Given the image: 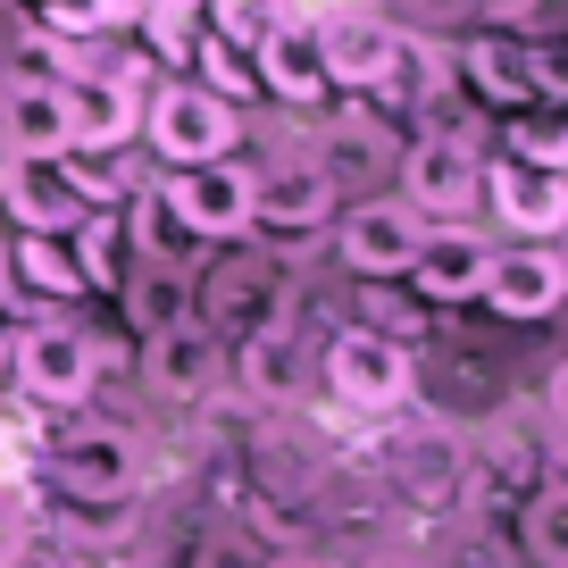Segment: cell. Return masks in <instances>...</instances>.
Returning a JSON list of instances; mask_svg holds the SVG:
<instances>
[{
  "instance_id": "1",
  "label": "cell",
  "mask_w": 568,
  "mask_h": 568,
  "mask_svg": "<svg viewBox=\"0 0 568 568\" xmlns=\"http://www.w3.org/2000/svg\"><path fill=\"white\" fill-rule=\"evenodd\" d=\"M101 368H109V343L84 335L75 318H26L18 352H9V385L26 393V409H59V418L92 402Z\"/></svg>"
},
{
  "instance_id": "2",
  "label": "cell",
  "mask_w": 568,
  "mask_h": 568,
  "mask_svg": "<svg viewBox=\"0 0 568 568\" xmlns=\"http://www.w3.org/2000/svg\"><path fill=\"white\" fill-rule=\"evenodd\" d=\"M42 477L68 510H125L142 494V444L125 426H68L42 452Z\"/></svg>"
},
{
  "instance_id": "3",
  "label": "cell",
  "mask_w": 568,
  "mask_h": 568,
  "mask_svg": "<svg viewBox=\"0 0 568 568\" xmlns=\"http://www.w3.org/2000/svg\"><path fill=\"white\" fill-rule=\"evenodd\" d=\"M142 142L160 151V168H210V160H234V142H243V109L217 101L201 84H160L142 101Z\"/></svg>"
},
{
  "instance_id": "4",
  "label": "cell",
  "mask_w": 568,
  "mask_h": 568,
  "mask_svg": "<svg viewBox=\"0 0 568 568\" xmlns=\"http://www.w3.org/2000/svg\"><path fill=\"white\" fill-rule=\"evenodd\" d=\"M318 376H326V393H335L343 409H359V418H393V409H409V393H418V359H409V343L368 335V326H335Z\"/></svg>"
},
{
  "instance_id": "5",
  "label": "cell",
  "mask_w": 568,
  "mask_h": 568,
  "mask_svg": "<svg viewBox=\"0 0 568 568\" xmlns=\"http://www.w3.org/2000/svg\"><path fill=\"white\" fill-rule=\"evenodd\" d=\"M393 168H402V201L426 226H468V210H485V151L460 134H418Z\"/></svg>"
},
{
  "instance_id": "6",
  "label": "cell",
  "mask_w": 568,
  "mask_h": 568,
  "mask_svg": "<svg viewBox=\"0 0 568 568\" xmlns=\"http://www.w3.org/2000/svg\"><path fill=\"white\" fill-rule=\"evenodd\" d=\"M418 243H426V217L409 210L402 193H368V201H352V210L335 217V251H343V267H352L359 284H402L409 260H418Z\"/></svg>"
},
{
  "instance_id": "7",
  "label": "cell",
  "mask_w": 568,
  "mask_h": 568,
  "mask_svg": "<svg viewBox=\"0 0 568 568\" xmlns=\"http://www.w3.org/2000/svg\"><path fill=\"white\" fill-rule=\"evenodd\" d=\"M343 210V193L318 176V160H267L251 168V234H284V243H310L326 234Z\"/></svg>"
},
{
  "instance_id": "8",
  "label": "cell",
  "mask_w": 568,
  "mask_h": 568,
  "mask_svg": "<svg viewBox=\"0 0 568 568\" xmlns=\"http://www.w3.org/2000/svg\"><path fill=\"white\" fill-rule=\"evenodd\" d=\"M501 243L485 226H426L418 260H409V293H418V310H460V302H485V276H494Z\"/></svg>"
},
{
  "instance_id": "9",
  "label": "cell",
  "mask_w": 568,
  "mask_h": 568,
  "mask_svg": "<svg viewBox=\"0 0 568 568\" xmlns=\"http://www.w3.org/2000/svg\"><path fill=\"white\" fill-rule=\"evenodd\" d=\"M310 34H318V59H326V92H359V101L385 84L393 51H402V26L385 9H326Z\"/></svg>"
},
{
  "instance_id": "10",
  "label": "cell",
  "mask_w": 568,
  "mask_h": 568,
  "mask_svg": "<svg viewBox=\"0 0 568 568\" xmlns=\"http://www.w3.org/2000/svg\"><path fill=\"white\" fill-rule=\"evenodd\" d=\"M293 284L276 276V260H260V251H234V260H217L210 276H193V318L210 326L217 343L226 335H251V326L267 318V310L284 302Z\"/></svg>"
},
{
  "instance_id": "11",
  "label": "cell",
  "mask_w": 568,
  "mask_h": 568,
  "mask_svg": "<svg viewBox=\"0 0 568 568\" xmlns=\"http://www.w3.org/2000/svg\"><path fill=\"white\" fill-rule=\"evenodd\" d=\"M385 477L409 510H460L468 501V444L452 426H409L402 444L385 452Z\"/></svg>"
},
{
  "instance_id": "12",
  "label": "cell",
  "mask_w": 568,
  "mask_h": 568,
  "mask_svg": "<svg viewBox=\"0 0 568 568\" xmlns=\"http://www.w3.org/2000/svg\"><path fill=\"white\" fill-rule=\"evenodd\" d=\"M160 184H168V201H176L193 243H243L251 234V168L243 160L176 168V176H160Z\"/></svg>"
},
{
  "instance_id": "13",
  "label": "cell",
  "mask_w": 568,
  "mask_h": 568,
  "mask_svg": "<svg viewBox=\"0 0 568 568\" xmlns=\"http://www.w3.org/2000/svg\"><path fill=\"white\" fill-rule=\"evenodd\" d=\"M142 385L176 409H201L217 385H226V343L210 335L201 318L168 326V335H142Z\"/></svg>"
},
{
  "instance_id": "14",
  "label": "cell",
  "mask_w": 568,
  "mask_h": 568,
  "mask_svg": "<svg viewBox=\"0 0 568 568\" xmlns=\"http://www.w3.org/2000/svg\"><path fill=\"white\" fill-rule=\"evenodd\" d=\"M234 376H243V393H251V402H267V409H284L293 393L310 385V343H302V302H293V293H284V302L243 335Z\"/></svg>"
},
{
  "instance_id": "15",
  "label": "cell",
  "mask_w": 568,
  "mask_h": 568,
  "mask_svg": "<svg viewBox=\"0 0 568 568\" xmlns=\"http://www.w3.org/2000/svg\"><path fill=\"white\" fill-rule=\"evenodd\" d=\"M485 210L510 226V243H551L568 234V176L527 160H485Z\"/></svg>"
},
{
  "instance_id": "16",
  "label": "cell",
  "mask_w": 568,
  "mask_h": 568,
  "mask_svg": "<svg viewBox=\"0 0 568 568\" xmlns=\"http://www.w3.org/2000/svg\"><path fill=\"white\" fill-rule=\"evenodd\" d=\"M125 142H142V84L109 68L68 75V151H125Z\"/></svg>"
},
{
  "instance_id": "17",
  "label": "cell",
  "mask_w": 568,
  "mask_h": 568,
  "mask_svg": "<svg viewBox=\"0 0 568 568\" xmlns=\"http://www.w3.org/2000/svg\"><path fill=\"white\" fill-rule=\"evenodd\" d=\"M560 302H568V251H551V243H510L494 260V276H485V310L510 326L551 318Z\"/></svg>"
},
{
  "instance_id": "18",
  "label": "cell",
  "mask_w": 568,
  "mask_h": 568,
  "mask_svg": "<svg viewBox=\"0 0 568 568\" xmlns=\"http://www.w3.org/2000/svg\"><path fill=\"white\" fill-rule=\"evenodd\" d=\"M0 134L18 160H68V84L9 75L0 84Z\"/></svg>"
},
{
  "instance_id": "19",
  "label": "cell",
  "mask_w": 568,
  "mask_h": 568,
  "mask_svg": "<svg viewBox=\"0 0 568 568\" xmlns=\"http://www.w3.org/2000/svg\"><path fill=\"white\" fill-rule=\"evenodd\" d=\"M251 75H260L267 101H284V109H318V101H326V59H318V34H310V18H284L276 34L251 51Z\"/></svg>"
},
{
  "instance_id": "20",
  "label": "cell",
  "mask_w": 568,
  "mask_h": 568,
  "mask_svg": "<svg viewBox=\"0 0 568 568\" xmlns=\"http://www.w3.org/2000/svg\"><path fill=\"white\" fill-rule=\"evenodd\" d=\"M9 217H18V234H75L84 226L92 201L68 184V168L59 160H18V176H9Z\"/></svg>"
},
{
  "instance_id": "21",
  "label": "cell",
  "mask_w": 568,
  "mask_h": 568,
  "mask_svg": "<svg viewBox=\"0 0 568 568\" xmlns=\"http://www.w3.org/2000/svg\"><path fill=\"white\" fill-rule=\"evenodd\" d=\"M393 160H402V151H393V134H385V125H368V118L335 125V134L318 142V176L335 184V193H359V201L385 184V168H393Z\"/></svg>"
},
{
  "instance_id": "22",
  "label": "cell",
  "mask_w": 568,
  "mask_h": 568,
  "mask_svg": "<svg viewBox=\"0 0 568 568\" xmlns=\"http://www.w3.org/2000/svg\"><path fill=\"white\" fill-rule=\"evenodd\" d=\"M118 302H125V326L134 335H168V326H184L193 318V267H151V260H134L125 267V284H118Z\"/></svg>"
},
{
  "instance_id": "23",
  "label": "cell",
  "mask_w": 568,
  "mask_h": 568,
  "mask_svg": "<svg viewBox=\"0 0 568 568\" xmlns=\"http://www.w3.org/2000/svg\"><path fill=\"white\" fill-rule=\"evenodd\" d=\"M460 84L477 92L485 109H501V118H510V109H527V42H510V34H494V26H485V34L460 51Z\"/></svg>"
},
{
  "instance_id": "24",
  "label": "cell",
  "mask_w": 568,
  "mask_h": 568,
  "mask_svg": "<svg viewBox=\"0 0 568 568\" xmlns=\"http://www.w3.org/2000/svg\"><path fill=\"white\" fill-rule=\"evenodd\" d=\"M118 217H125V251L134 260H151V267H176L184 260V217H176V201H168V184H134V193L118 201Z\"/></svg>"
},
{
  "instance_id": "25",
  "label": "cell",
  "mask_w": 568,
  "mask_h": 568,
  "mask_svg": "<svg viewBox=\"0 0 568 568\" xmlns=\"http://www.w3.org/2000/svg\"><path fill=\"white\" fill-rule=\"evenodd\" d=\"M134 26H142V51L151 59L193 68L201 34H210V0H134Z\"/></svg>"
},
{
  "instance_id": "26",
  "label": "cell",
  "mask_w": 568,
  "mask_h": 568,
  "mask_svg": "<svg viewBox=\"0 0 568 568\" xmlns=\"http://www.w3.org/2000/svg\"><path fill=\"white\" fill-rule=\"evenodd\" d=\"M68 251H75V267H84V293H109V284H125V267H134L118 210H84V226L68 234Z\"/></svg>"
},
{
  "instance_id": "27",
  "label": "cell",
  "mask_w": 568,
  "mask_h": 568,
  "mask_svg": "<svg viewBox=\"0 0 568 568\" xmlns=\"http://www.w3.org/2000/svg\"><path fill=\"white\" fill-rule=\"evenodd\" d=\"M501 160H527V168H551V176H568V109H544V101H527V109H510L501 118Z\"/></svg>"
},
{
  "instance_id": "28",
  "label": "cell",
  "mask_w": 568,
  "mask_h": 568,
  "mask_svg": "<svg viewBox=\"0 0 568 568\" xmlns=\"http://www.w3.org/2000/svg\"><path fill=\"white\" fill-rule=\"evenodd\" d=\"M34 18H42V34H51V42H75V51H84L92 34H109V26L134 18V0H42Z\"/></svg>"
},
{
  "instance_id": "29",
  "label": "cell",
  "mask_w": 568,
  "mask_h": 568,
  "mask_svg": "<svg viewBox=\"0 0 568 568\" xmlns=\"http://www.w3.org/2000/svg\"><path fill=\"white\" fill-rule=\"evenodd\" d=\"M284 18H293V0H210V34L234 51H260Z\"/></svg>"
},
{
  "instance_id": "30",
  "label": "cell",
  "mask_w": 568,
  "mask_h": 568,
  "mask_svg": "<svg viewBox=\"0 0 568 568\" xmlns=\"http://www.w3.org/2000/svg\"><path fill=\"white\" fill-rule=\"evenodd\" d=\"M193 68H201V92H217V101H251V92H260V75H251V51H234V42H217V34H201Z\"/></svg>"
},
{
  "instance_id": "31",
  "label": "cell",
  "mask_w": 568,
  "mask_h": 568,
  "mask_svg": "<svg viewBox=\"0 0 568 568\" xmlns=\"http://www.w3.org/2000/svg\"><path fill=\"white\" fill-rule=\"evenodd\" d=\"M184 568H267V551H260L251 527H201L193 551H184Z\"/></svg>"
},
{
  "instance_id": "32",
  "label": "cell",
  "mask_w": 568,
  "mask_h": 568,
  "mask_svg": "<svg viewBox=\"0 0 568 568\" xmlns=\"http://www.w3.org/2000/svg\"><path fill=\"white\" fill-rule=\"evenodd\" d=\"M527 101L568 109V34L560 42H527Z\"/></svg>"
},
{
  "instance_id": "33",
  "label": "cell",
  "mask_w": 568,
  "mask_h": 568,
  "mask_svg": "<svg viewBox=\"0 0 568 568\" xmlns=\"http://www.w3.org/2000/svg\"><path fill=\"white\" fill-rule=\"evenodd\" d=\"M26 551H34V510H26V501L0 485V568H18Z\"/></svg>"
},
{
  "instance_id": "34",
  "label": "cell",
  "mask_w": 568,
  "mask_h": 568,
  "mask_svg": "<svg viewBox=\"0 0 568 568\" xmlns=\"http://www.w3.org/2000/svg\"><path fill=\"white\" fill-rule=\"evenodd\" d=\"M468 18H485L494 34H510L518 18H535V0H468Z\"/></svg>"
},
{
  "instance_id": "35",
  "label": "cell",
  "mask_w": 568,
  "mask_h": 568,
  "mask_svg": "<svg viewBox=\"0 0 568 568\" xmlns=\"http://www.w3.org/2000/svg\"><path fill=\"white\" fill-rule=\"evenodd\" d=\"M18 335H26V310L0 293V376H9V352H18Z\"/></svg>"
},
{
  "instance_id": "36",
  "label": "cell",
  "mask_w": 568,
  "mask_h": 568,
  "mask_svg": "<svg viewBox=\"0 0 568 568\" xmlns=\"http://www.w3.org/2000/svg\"><path fill=\"white\" fill-rule=\"evenodd\" d=\"M359 568H435V560H426V551H368Z\"/></svg>"
},
{
  "instance_id": "37",
  "label": "cell",
  "mask_w": 568,
  "mask_h": 568,
  "mask_svg": "<svg viewBox=\"0 0 568 568\" xmlns=\"http://www.w3.org/2000/svg\"><path fill=\"white\" fill-rule=\"evenodd\" d=\"M34 568H101V560H84V551H42Z\"/></svg>"
},
{
  "instance_id": "38",
  "label": "cell",
  "mask_w": 568,
  "mask_h": 568,
  "mask_svg": "<svg viewBox=\"0 0 568 568\" xmlns=\"http://www.w3.org/2000/svg\"><path fill=\"white\" fill-rule=\"evenodd\" d=\"M9 176H18V151H9V134H0V193H9Z\"/></svg>"
},
{
  "instance_id": "39",
  "label": "cell",
  "mask_w": 568,
  "mask_h": 568,
  "mask_svg": "<svg viewBox=\"0 0 568 568\" xmlns=\"http://www.w3.org/2000/svg\"><path fill=\"white\" fill-rule=\"evenodd\" d=\"M551 409H560V418H568V368L551 376Z\"/></svg>"
}]
</instances>
